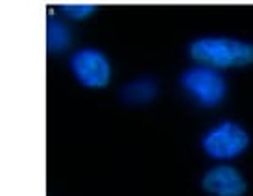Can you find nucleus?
I'll return each instance as SVG.
<instances>
[{"label": "nucleus", "instance_id": "nucleus-2", "mask_svg": "<svg viewBox=\"0 0 253 196\" xmlns=\"http://www.w3.org/2000/svg\"><path fill=\"white\" fill-rule=\"evenodd\" d=\"M181 89L202 107H216L224 102L227 95V82L224 74L216 69L196 65L190 67L179 78Z\"/></svg>", "mask_w": 253, "mask_h": 196}, {"label": "nucleus", "instance_id": "nucleus-7", "mask_svg": "<svg viewBox=\"0 0 253 196\" xmlns=\"http://www.w3.org/2000/svg\"><path fill=\"white\" fill-rule=\"evenodd\" d=\"M72 30L61 19L48 17L46 21V50L50 54H61L67 49H71L72 45Z\"/></svg>", "mask_w": 253, "mask_h": 196}, {"label": "nucleus", "instance_id": "nucleus-8", "mask_svg": "<svg viewBox=\"0 0 253 196\" xmlns=\"http://www.w3.org/2000/svg\"><path fill=\"white\" fill-rule=\"evenodd\" d=\"M59 9L69 21H85L94 13V4H85V2L63 4V6H59Z\"/></svg>", "mask_w": 253, "mask_h": 196}, {"label": "nucleus", "instance_id": "nucleus-5", "mask_svg": "<svg viewBox=\"0 0 253 196\" xmlns=\"http://www.w3.org/2000/svg\"><path fill=\"white\" fill-rule=\"evenodd\" d=\"M202 189L211 196H244L246 180L231 165H216L204 174Z\"/></svg>", "mask_w": 253, "mask_h": 196}, {"label": "nucleus", "instance_id": "nucleus-6", "mask_svg": "<svg viewBox=\"0 0 253 196\" xmlns=\"http://www.w3.org/2000/svg\"><path fill=\"white\" fill-rule=\"evenodd\" d=\"M159 95V85L152 76H139L127 82L122 89H120V98L122 102L133 107H141V105L152 104Z\"/></svg>", "mask_w": 253, "mask_h": 196}, {"label": "nucleus", "instance_id": "nucleus-4", "mask_svg": "<svg viewBox=\"0 0 253 196\" xmlns=\"http://www.w3.org/2000/svg\"><path fill=\"white\" fill-rule=\"evenodd\" d=\"M69 69L82 87L104 89L113 78V67L106 52L94 47H82L69 57Z\"/></svg>", "mask_w": 253, "mask_h": 196}, {"label": "nucleus", "instance_id": "nucleus-3", "mask_svg": "<svg viewBox=\"0 0 253 196\" xmlns=\"http://www.w3.org/2000/svg\"><path fill=\"white\" fill-rule=\"evenodd\" d=\"M250 147V133L233 122L222 120L216 126L209 128L202 137V150L216 161H229L242 155Z\"/></svg>", "mask_w": 253, "mask_h": 196}, {"label": "nucleus", "instance_id": "nucleus-1", "mask_svg": "<svg viewBox=\"0 0 253 196\" xmlns=\"http://www.w3.org/2000/svg\"><path fill=\"white\" fill-rule=\"evenodd\" d=\"M190 57L211 69H233L253 63V43L233 37H200L189 45Z\"/></svg>", "mask_w": 253, "mask_h": 196}]
</instances>
